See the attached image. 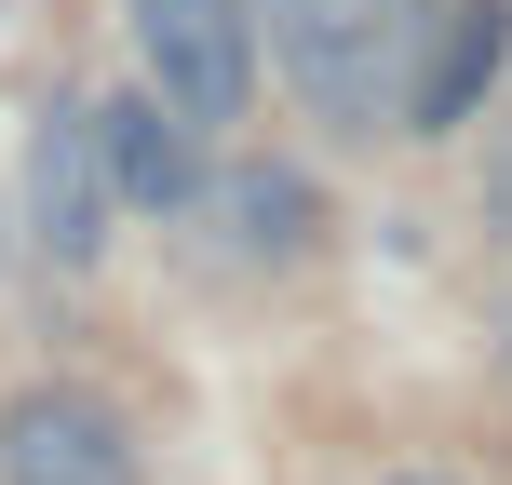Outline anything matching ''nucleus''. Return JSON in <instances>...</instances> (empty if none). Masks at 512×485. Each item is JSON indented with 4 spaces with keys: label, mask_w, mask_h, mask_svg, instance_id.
<instances>
[{
    "label": "nucleus",
    "mask_w": 512,
    "mask_h": 485,
    "mask_svg": "<svg viewBox=\"0 0 512 485\" xmlns=\"http://www.w3.org/2000/svg\"><path fill=\"white\" fill-rule=\"evenodd\" d=\"M243 14L270 27L283 81H297L337 135H378V122L405 135V68H418L432 0H243Z\"/></svg>",
    "instance_id": "1"
},
{
    "label": "nucleus",
    "mask_w": 512,
    "mask_h": 485,
    "mask_svg": "<svg viewBox=\"0 0 512 485\" xmlns=\"http://www.w3.org/2000/svg\"><path fill=\"white\" fill-rule=\"evenodd\" d=\"M135 54H149V95L189 135L243 122V95H256V14L243 0H135Z\"/></svg>",
    "instance_id": "2"
},
{
    "label": "nucleus",
    "mask_w": 512,
    "mask_h": 485,
    "mask_svg": "<svg viewBox=\"0 0 512 485\" xmlns=\"http://www.w3.org/2000/svg\"><path fill=\"white\" fill-rule=\"evenodd\" d=\"M27 243H41V270H95V256H108L95 108H41V135H27Z\"/></svg>",
    "instance_id": "3"
},
{
    "label": "nucleus",
    "mask_w": 512,
    "mask_h": 485,
    "mask_svg": "<svg viewBox=\"0 0 512 485\" xmlns=\"http://www.w3.org/2000/svg\"><path fill=\"white\" fill-rule=\"evenodd\" d=\"M499 68H512V0H432L418 68H405V135H459L499 95Z\"/></svg>",
    "instance_id": "4"
},
{
    "label": "nucleus",
    "mask_w": 512,
    "mask_h": 485,
    "mask_svg": "<svg viewBox=\"0 0 512 485\" xmlns=\"http://www.w3.org/2000/svg\"><path fill=\"white\" fill-rule=\"evenodd\" d=\"M0 485H135V445L95 391H14L0 405Z\"/></svg>",
    "instance_id": "5"
},
{
    "label": "nucleus",
    "mask_w": 512,
    "mask_h": 485,
    "mask_svg": "<svg viewBox=\"0 0 512 485\" xmlns=\"http://www.w3.org/2000/svg\"><path fill=\"white\" fill-rule=\"evenodd\" d=\"M95 162H108V203H135V216H189L203 203V135L162 95H108L95 108Z\"/></svg>",
    "instance_id": "6"
},
{
    "label": "nucleus",
    "mask_w": 512,
    "mask_h": 485,
    "mask_svg": "<svg viewBox=\"0 0 512 485\" xmlns=\"http://www.w3.org/2000/svg\"><path fill=\"white\" fill-rule=\"evenodd\" d=\"M203 203H216V230H230L243 270H283V256L324 243V189L297 162H230V176H203Z\"/></svg>",
    "instance_id": "7"
},
{
    "label": "nucleus",
    "mask_w": 512,
    "mask_h": 485,
    "mask_svg": "<svg viewBox=\"0 0 512 485\" xmlns=\"http://www.w3.org/2000/svg\"><path fill=\"white\" fill-rule=\"evenodd\" d=\"M486 230L512 243V135H499V149H486Z\"/></svg>",
    "instance_id": "8"
},
{
    "label": "nucleus",
    "mask_w": 512,
    "mask_h": 485,
    "mask_svg": "<svg viewBox=\"0 0 512 485\" xmlns=\"http://www.w3.org/2000/svg\"><path fill=\"white\" fill-rule=\"evenodd\" d=\"M499 378H512V310H499Z\"/></svg>",
    "instance_id": "9"
},
{
    "label": "nucleus",
    "mask_w": 512,
    "mask_h": 485,
    "mask_svg": "<svg viewBox=\"0 0 512 485\" xmlns=\"http://www.w3.org/2000/svg\"><path fill=\"white\" fill-rule=\"evenodd\" d=\"M391 485H432V472H391Z\"/></svg>",
    "instance_id": "10"
}]
</instances>
